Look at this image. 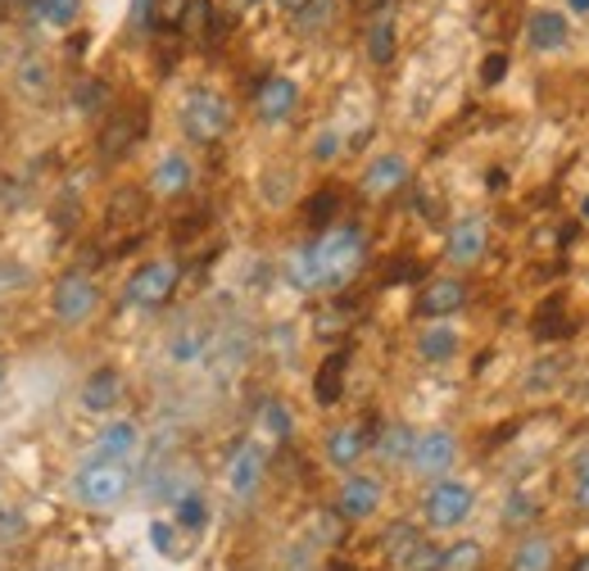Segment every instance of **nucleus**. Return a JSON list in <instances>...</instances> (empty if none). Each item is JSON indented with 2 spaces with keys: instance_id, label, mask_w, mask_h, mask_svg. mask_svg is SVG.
Listing matches in <instances>:
<instances>
[{
  "instance_id": "nucleus-32",
  "label": "nucleus",
  "mask_w": 589,
  "mask_h": 571,
  "mask_svg": "<svg viewBox=\"0 0 589 571\" xmlns=\"http://www.w3.org/2000/svg\"><path fill=\"white\" fill-rule=\"evenodd\" d=\"M485 567V545L481 539H453L440 554V571H481Z\"/></svg>"
},
{
  "instance_id": "nucleus-12",
  "label": "nucleus",
  "mask_w": 589,
  "mask_h": 571,
  "mask_svg": "<svg viewBox=\"0 0 589 571\" xmlns=\"http://www.w3.org/2000/svg\"><path fill=\"white\" fill-rule=\"evenodd\" d=\"M462 305H468V282H462V277H431V282H422V290H417L413 313H417V318H449V313H458Z\"/></svg>"
},
{
  "instance_id": "nucleus-44",
  "label": "nucleus",
  "mask_w": 589,
  "mask_h": 571,
  "mask_svg": "<svg viewBox=\"0 0 589 571\" xmlns=\"http://www.w3.org/2000/svg\"><path fill=\"white\" fill-rule=\"evenodd\" d=\"M173 535H177V526H173V522H154V526H150V545L160 549V554H168V558H173V554H177Z\"/></svg>"
},
{
  "instance_id": "nucleus-1",
  "label": "nucleus",
  "mask_w": 589,
  "mask_h": 571,
  "mask_svg": "<svg viewBox=\"0 0 589 571\" xmlns=\"http://www.w3.org/2000/svg\"><path fill=\"white\" fill-rule=\"evenodd\" d=\"M314 259H318V277L322 290H340L350 286L363 263H367V231L358 223H335L314 240Z\"/></svg>"
},
{
  "instance_id": "nucleus-4",
  "label": "nucleus",
  "mask_w": 589,
  "mask_h": 571,
  "mask_svg": "<svg viewBox=\"0 0 589 571\" xmlns=\"http://www.w3.org/2000/svg\"><path fill=\"white\" fill-rule=\"evenodd\" d=\"M422 513L436 531H453V526H462L476 513V490L462 486V480H449V476L431 480L426 495H422Z\"/></svg>"
},
{
  "instance_id": "nucleus-13",
  "label": "nucleus",
  "mask_w": 589,
  "mask_h": 571,
  "mask_svg": "<svg viewBox=\"0 0 589 571\" xmlns=\"http://www.w3.org/2000/svg\"><path fill=\"white\" fill-rule=\"evenodd\" d=\"M485 250H490V227H485V218H462V223L449 227L445 259H449L453 267H472V263H481Z\"/></svg>"
},
{
  "instance_id": "nucleus-43",
  "label": "nucleus",
  "mask_w": 589,
  "mask_h": 571,
  "mask_svg": "<svg viewBox=\"0 0 589 571\" xmlns=\"http://www.w3.org/2000/svg\"><path fill=\"white\" fill-rule=\"evenodd\" d=\"M504 78H508V55H504V50L485 55V64H481V86H499Z\"/></svg>"
},
{
  "instance_id": "nucleus-6",
  "label": "nucleus",
  "mask_w": 589,
  "mask_h": 571,
  "mask_svg": "<svg viewBox=\"0 0 589 571\" xmlns=\"http://www.w3.org/2000/svg\"><path fill=\"white\" fill-rule=\"evenodd\" d=\"M50 309L64 326H82L96 318L101 309V290L91 282V273H64L55 282V295H50Z\"/></svg>"
},
{
  "instance_id": "nucleus-54",
  "label": "nucleus",
  "mask_w": 589,
  "mask_h": 571,
  "mask_svg": "<svg viewBox=\"0 0 589 571\" xmlns=\"http://www.w3.org/2000/svg\"><path fill=\"white\" fill-rule=\"evenodd\" d=\"M580 218H585V223H589V195H585V200H580Z\"/></svg>"
},
{
  "instance_id": "nucleus-24",
  "label": "nucleus",
  "mask_w": 589,
  "mask_h": 571,
  "mask_svg": "<svg viewBox=\"0 0 589 571\" xmlns=\"http://www.w3.org/2000/svg\"><path fill=\"white\" fill-rule=\"evenodd\" d=\"M531 332H535V341H563V336L576 332V322H567V295H549L544 299L535 322H531Z\"/></svg>"
},
{
  "instance_id": "nucleus-2",
  "label": "nucleus",
  "mask_w": 589,
  "mask_h": 571,
  "mask_svg": "<svg viewBox=\"0 0 589 571\" xmlns=\"http://www.w3.org/2000/svg\"><path fill=\"white\" fill-rule=\"evenodd\" d=\"M132 490V467L128 463H109V459H91L78 467L73 476V499L82 508H96V513H109L128 499Z\"/></svg>"
},
{
  "instance_id": "nucleus-52",
  "label": "nucleus",
  "mask_w": 589,
  "mask_h": 571,
  "mask_svg": "<svg viewBox=\"0 0 589 571\" xmlns=\"http://www.w3.org/2000/svg\"><path fill=\"white\" fill-rule=\"evenodd\" d=\"M572 5V14H589V0H567Z\"/></svg>"
},
{
  "instance_id": "nucleus-7",
  "label": "nucleus",
  "mask_w": 589,
  "mask_h": 571,
  "mask_svg": "<svg viewBox=\"0 0 589 571\" xmlns=\"http://www.w3.org/2000/svg\"><path fill=\"white\" fill-rule=\"evenodd\" d=\"M458 463V440L453 431H422L417 444H413V459H409V472L422 476V480H445Z\"/></svg>"
},
{
  "instance_id": "nucleus-18",
  "label": "nucleus",
  "mask_w": 589,
  "mask_h": 571,
  "mask_svg": "<svg viewBox=\"0 0 589 571\" xmlns=\"http://www.w3.org/2000/svg\"><path fill=\"white\" fill-rule=\"evenodd\" d=\"M82 408L86 413H109V408H118V400H122V372L118 368H96L86 381H82Z\"/></svg>"
},
{
  "instance_id": "nucleus-20",
  "label": "nucleus",
  "mask_w": 589,
  "mask_h": 571,
  "mask_svg": "<svg viewBox=\"0 0 589 571\" xmlns=\"http://www.w3.org/2000/svg\"><path fill=\"white\" fill-rule=\"evenodd\" d=\"M363 454H367V431H363L358 423H345V427H335V431L327 436V463H331L335 472H350Z\"/></svg>"
},
{
  "instance_id": "nucleus-14",
  "label": "nucleus",
  "mask_w": 589,
  "mask_h": 571,
  "mask_svg": "<svg viewBox=\"0 0 589 571\" xmlns=\"http://www.w3.org/2000/svg\"><path fill=\"white\" fill-rule=\"evenodd\" d=\"M295 105H299V86L282 73H272L255 92V114L263 118V123H286V118L295 114Z\"/></svg>"
},
{
  "instance_id": "nucleus-21",
  "label": "nucleus",
  "mask_w": 589,
  "mask_h": 571,
  "mask_svg": "<svg viewBox=\"0 0 589 571\" xmlns=\"http://www.w3.org/2000/svg\"><path fill=\"white\" fill-rule=\"evenodd\" d=\"M137 449H141V427L137 423H109L96 440V454L91 459H109V463H128L137 459Z\"/></svg>"
},
{
  "instance_id": "nucleus-37",
  "label": "nucleus",
  "mask_w": 589,
  "mask_h": 571,
  "mask_svg": "<svg viewBox=\"0 0 589 571\" xmlns=\"http://www.w3.org/2000/svg\"><path fill=\"white\" fill-rule=\"evenodd\" d=\"M37 19L50 27H73L82 19V0H37Z\"/></svg>"
},
{
  "instance_id": "nucleus-53",
  "label": "nucleus",
  "mask_w": 589,
  "mask_h": 571,
  "mask_svg": "<svg viewBox=\"0 0 589 571\" xmlns=\"http://www.w3.org/2000/svg\"><path fill=\"white\" fill-rule=\"evenodd\" d=\"M572 571H589V554H580V558H576V567H572Z\"/></svg>"
},
{
  "instance_id": "nucleus-11",
  "label": "nucleus",
  "mask_w": 589,
  "mask_h": 571,
  "mask_svg": "<svg viewBox=\"0 0 589 571\" xmlns=\"http://www.w3.org/2000/svg\"><path fill=\"white\" fill-rule=\"evenodd\" d=\"M409 177H413V168H409L404 155H377V159L363 168L358 187H363L367 200H390L394 191H404V187H409Z\"/></svg>"
},
{
  "instance_id": "nucleus-35",
  "label": "nucleus",
  "mask_w": 589,
  "mask_h": 571,
  "mask_svg": "<svg viewBox=\"0 0 589 571\" xmlns=\"http://www.w3.org/2000/svg\"><path fill=\"white\" fill-rule=\"evenodd\" d=\"M259 423H263V431H268L272 440H291V431H295V417H291V408H286L282 400H263Z\"/></svg>"
},
{
  "instance_id": "nucleus-5",
  "label": "nucleus",
  "mask_w": 589,
  "mask_h": 571,
  "mask_svg": "<svg viewBox=\"0 0 589 571\" xmlns=\"http://www.w3.org/2000/svg\"><path fill=\"white\" fill-rule=\"evenodd\" d=\"M177 282H181V267L173 259H150V263H141L137 273L128 277V305L164 309L168 299L177 295Z\"/></svg>"
},
{
  "instance_id": "nucleus-9",
  "label": "nucleus",
  "mask_w": 589,
  "mask_h": 571,
  "mask_svg": "<svg viewBox=\"0 0 589 571\" xmlns=\"http://www.w3.org/2000/svg\"><path fill=\"white\" fill-rule=\"evenodd\" d=\"M263 476H268V459H263V449L255 440H240L232 454H227V490L236 499H255L259 486H263Z\"/></svg>"
},
{
  "instance_id": "nucleus-29",
  "label": "nucleus",
  "mask_w": 589,
  "mask_h": 571,
  "mask_svg": "<svg viewBox=\"0 0 589 571\" xmlns=\"http://www.w3.org/2000/svg\"><path fill=\"white\" fill-rule=\"evenodd\" d=\"M286 282L295 290H322V277H318V259H314V246H299L291 259H286Z\"/></svg>"
},
{
  "instance_id": "nucleus-3",
  "label": "nucleus",
  "mask_w": 589,
  "mask_h": 571,
  "mask_svg": "<svg viewBox=\"0 0 589 571\" xmlns=\"http://www.w3.org/2000/svg\"><path fill=\"white\" fill-rule=\"evenodd\" d=\"M181 132L186 141H196V145H213V141H223L227 128H232V105L219 96V92H209V86H191L181 100Z\"/></svg>"
},
{
  "instance_id": "nucleus-46",
  "label": "nucleus",
  "mask_w": 589,
  "mask_h": 571,
  "mask_svg": "<svg viewBox=\"0 0 589 571\" xmlns=\"http://www.w3.org/2000/svg\"><path fill=\"white\" fill-rule=\"evenodd\" d=\"M14 286H27V267H19V263H0V290H14Z\"/></svg>"
},
{
  "instance_id": "nucleus-31",
  "label": "nucleus",
  "mask_w": 589,
  "mask_h": 571,
  "mask_svg": "<svg viewBox=\"0 0 589 571\" xmlns=\"http://www.w3.org/2000/svg\"><path fill=\"white\" fill-rule=\"evenodd\" d=\"M394 23L390 19H372V27H367V59L377 69H390L394 64Z\"/></svg>"
},
{
  "instance_id": "nucleus-39",
  "label": "nucleus",
  "mask_w": 589,
  "mask_h": 571,
  "mask_svg": "<svg viewBox=\"0 0 589 571\" xmlns=\"http://www.w3.org/2000/svg\"><path fill=\"white\" fill-rule=\"evenodd\" d=\"M440 554H445V549L431 545V539L422 535L417 545H413L404 558H399V567H404V571H440Z\"/></svg>"
},
{
  "instance_id": "nucleus-50",
  "label": "nucleus",
  "mask_w": 589,
  "mask_h": 571,
  "mask_svg": "<svg viewBox=\"0 0 589 571\" xmlns=\"http://www.w3.org/2000/svg\"><path fill=\"white\" fill-rule=\"evenodd\" d=\"M350 5L358 10V14H377V10H386L390 0H350Z\"/></svg>"
},
{
  "instance_id": "nucleus-36",
  "label": "nucleus",
  "mask_w": 589,
  "mask_h": 571,
  "mask_svg": "<svg viewBox=\"0 0 589 571\" xmlns=\"http://www.w3.org/2000/svg\"><path fill=\"white\" fill-rule=\"evenodd\" d=\"M417 539H422V531H417L413 522H390V526H386V535H381V549L399 562V558H404V554L417 545Z\"/></svg>"
},
{
  "instance_id": "nucleus-8",
  "label": "nucleus",
  "mask_w": 589,
  "mask_h": 571,
  "mask_svg": "<svg viewBox=\"0 0 589 571\" xmlns=\"http://www.w3.org/2000/svg\"><path fill=\"white\" fill-rule=\"evenodd\" d=\"M386 503V486L377 476H345L340 480V490H335V513L345 518V522H367V518H377V508Z\"/></svg>"
},
{
  "instance_id": "nucleus-26",
  "label": "nucleus",
  "mask_w": 589,
  "mask_h": 571,
  "mask_svg": "<svg viewBox=\"0 0 589 571\" xmlns=\"http://www.w3.org/2000/svg\"><path fill=\"white\" fill-rule=\"evenodd\" d=\"M69 100H73V109H78V114L96 118V114H105V109H109L114 92H109V86H105L101 78H78V82L69 86Z\"/></svg>"
},
{
  "instance_id": "nucleus-25",
  "label": "nucleus",
  "mask_w": 589,
  "mask_h": 571,
  "mask_svg": "<svg viewBox=\"0 0 589 571\" xmlns=\"http://www.w3.org/2000/svg\"><path fill=\"white\" fill-rule=\"evenodd\" d=\"M417 354H422V364H449V358L458 354V332L449 322H431L417 336Z\"/></svg>"
},
{
  "instance_id": "nucleus-56",
  "label": "nucleus",
  "mask_w": 589,
  "mask_h": 571,
  "mask_svg": "<svg viewBox=\"0 0 589 571\" xmlns=\"http://www.w3.org/2000/svg\"><path fill=\"white\" fill-rule=\"evenodd\" d=\"M0 390H5V364H0Z\"/></svg>"
},
{
  "instance_id": "nucleus-34",
  "label": "nucleus",
  "mask_w": 589,
  "mask_h": 571,
  "mask_svg": "<svg viewBox=\"0 0 589 571\" xmlns=\"http://www.w3.org/2000/svg\"><path fill=\"white\" fill-rule=\"evenodd\" d=\"M204 349H209V336L196 332V326H186V332H177L168 341V358H173V364H200Z\"/></svg>"
},
{
  "instance_id": "nucleus-57",
  "label": "nucleus",
  "mask_w": 589,
  "mask_h": 571,
  "mask_svg": "<svg viewBox=\"0 0 589 571\" xmlns=\"http://www.w3.org/2000/svg\"><path fill=\"white\" fill-rule=\"evenodd\" d=\"M245 5H259V0H245Z\"/></svg>"
},
{
  "instance_id": "nucleus-42",
  "label": "nucleus",
  "mask_w": 589,
  "mask_h": 571,
  "mask_svg": "<svg viewBox=\"0 0 589 571\" xmlns=\"http://www.w3.org/2000/svg\"><path fill=\"white\" fill-rule=\"evenodd\" d=\"M23 59V37L14 23H0V64H19Z\"/></svg>"
},
{
  "instance_id": "nucleus-40",
  "label": "nucleus",
  "mask_w": 589,
  "mask_h": 571,
  "mask_svg": "<svg viewBox=\"0 0 589 571\" xmlns=\"http://www.w3.org/2000/svg\"><path fill=\"white\" fill-rule=\"evenodd\" d=\"M386 286H404V282H426V267L417 259H390L386 263Z\"/></svg>"
},
{
  "instance_id": "nucleus-23",
  "label": "nucleus",
  "mask_w": 589,
  "mask_h": 571,
  "mask_svg": "<svg viewBox=\"0 0 589 571\" xmlns=\"http://www.w3.org/2000/svg\"><path fill=\"white\" fill-rule=\"evenodd\" d=\"M413 444H417V431H413L409 423H390V427H381L377 440H372L377 459H381V463H394V467H409Z\"/></svg>"
},
{
  "instance_id": "nucleus-41",
  "label": "nucleus",
  "mask_w": 589,
  "mask_h": 571,
  "mask_svg": "<svg viewBox=\"0 0 589 571\" xmlns=\"http://www.w3.org/2000/svg\"><path fill=\"white\" fill-rule=\"evenodd\" d=\"M535 513H540V503H535L531 495H526V490H513V495H508V503H504V522H508V526L531 522Z\"/></svg>"
},
{
  "instance_id": "nucleus-55",
  "label": "nucleus",
  "mask_w": 589,
  "mask_h": 571,
  "mask_svg": "<svg viewBox=\"0 0 589 571\" xmlns=\"http://www.w3.org/2000/svg\"><path fill=\"white\" fill-rule=\"evenodd\" d=\"M282 5H286V10H291V14H295V10H299V5H304V0H282Z\"/></svg>"
},
{
  "instance_id": "nucleus-10",
  "label": "nucleus",
  "mask_w": 589,
  "mask_h": 571,
  "mask_svg": "<svg viewBox=\"0 0 589 571\" xmlns=\"http://www.w3.org/2000/svg\"><path fill=\"white\" fill-rule=\"evenodd\" d=\"M141 136H145V109H141V105L114 109V114H109V123L101 128V159L118 164Z\"/></svg>"
},
{
  "instance_id": "nucleus-22",
  "label": "nucleus",
  "mask_w": 589,
  "mask_h": 571,
  "mask_svg": "<svg viewBox=\"0 0 589 571\" xmlns=\"http://www.w3.org/2000/svg\"><path fill=\"white\" fill-rule=\"evenodd\" d=\"M553 562H557L553 539L540 535V531H531V535L517 539V549L508 558V571H553Z\"/></svg>"
},
{
  "instance_id": "nucleus-47",
  "label": "nucleus",
  "mask_w": 589,
  "mask_h": 571,
  "mask_svg": "<svg viewBox=\"0 0 589 571\" xmlns=\"http://www.w3.org/2000/svg\"><path fill=\"white\" fill-rule=\"evenodd\" d=\"M340 155V136L335 132H318L314 141V159H335Z\"/></svg>"
},
{
  "instance_id": "nucleus-48",
  "label": "nucleus",
  "mask_w": 589,
  "mask_h": 571,
  "mask_svg": "<svg viewBox=\"0 0 589 571\" xmlns=\"http://www.w3.org/2000/svg\"><path fill=\"white\" fill-rule=\"evenodd\" d=\"M23 531V513H0V545H10Z\"/></svg>"
},
{
  "instance_id": "nucleus-33",
  "label": "nucleus",
  "mask_w": 589,
  "mask_h": 571,
  "mask_svg": "<svg viewBox=\"0 0 589 571\" xmlns=\"http://www.w3.org/2000/svg\"><path fill=\"white\" fill-rule=\"evenodd\" d=\"M173 518H177V526H181V531L200 535V531H204V522H209V499H204L200 490H186V495L173 503Z\"/></svg>"
},
{
  "instance_id": "nucleus-51",
  "label": "nucleus",
  "mask_w": 589,
  "mask_h": 571,
  "mask_svg": "<svg viewBox=\"0 0 589 571\" xmlns=\"http://www.w3.org/2000/svg\"><path fill=\"white\" fill-rule=\"evenodd\" d=\"M499 187H508V177H504V168H490V191H499Z\"/></svg>"
},
{
  "instance_id": "nucleus-45",
  "label": "nucleus",
  "mask_w": 589,
  "mask_h": 571,
  "mask_svg": "<svg viewBox=\"0 0 589 571\" xmlns=\"http://www.w3.org/2000/svg\"><path fill=\"white\" fill-rule=\"evenodd\" d=\"M345 326H350L345 309H327L322 322H318V336H335V332H345Z\"/></svg>"
},
{
  "instance_id": "nucleus-27",
  "label": "nucleus",
  "mask_w": 589,
  "mask_h": 571,
  "mask_svg": "<svg viewBox=\"0 0 589 571\" xmlns=\"http://www.w3.org/2000/svg\"><path fill=\"white\" fill-rule=\"evenodd\" d=\"M331 19H335V0H304V5L291 14V23H295V33H299V37H318V33H327Z\"/></svg>"
},
{
  "instance_id": "nucleus-17",
  "label": "nucleus",
  "mask_w": 589,
  "mask_h": 571,
  "mask_svg": "<svg viewBox=\"0 0 589 571\" xmlns=\"http://www.w3.org/2000/svg\"><path fill=\"white\" fill-rule=\"evenodd\" d=\"M345 377H350V349H331L314 372V400L322 408L340 404V395H345Z\"/></svg>"
},
{
  "instance_id": "nucleus-15",
  "label": "nucleus",
  "mask_w": 589,
  "mask_h": 571,
  "mask_svg": "<svg viewBox=\"0 0 589 571\" xmlns=\"http://www.w3.org/2000/svg\"><path fill=\"white\" fill-rule=\"evenodd\" d=\"M191 182H196V168H191V159L186 155H164L160 164H154V173H150V191L160 195V200H173V195H186L191 191Z\"/></svg>"
},
{
  "instance_id": "nucleus-38",
  "label": "nucleus",
  "mask_w": 589,
  "mask_h": 571,
  "mask_svg": "<svg viewBox=\"0 0 589 571\" xmlns=\"http://www.w3.org/2000/svg\"><path fill=\"white\" fill-rule=\"evenodd\" d=\"M141 209H145V195L137 191V187H122L114 200H109V227H118V223H132V218H141Z\"/></svg>"
},
{
  "instance_id": "nucleus-49",
  "label": "nucleus",
  "mask_w": 589,
  "mask_h": 571,
  "mask_svg": "<svg viewBox=\"0 0 589 571\" xmlns=\"http://www.w3.org/2000/svg\"><path fill=\"white\" fill-rule=\"evenodd\" d=\"M576 508H580V513H589V472L576 480Z\"/></svg>"
},
{
  "instance_id": "nucleus-30",
  "label": "nucleus",
  "mask_w": 589,
  "mask_h": 571,
  "mask_svg": "<svg viewBox=\"0 0 589 571\" xmlns=\"http://www.w3.org/2000/svg\"><path fill=\"white\" fill-rule=\"evenodd\" d=\"M335 214H340V191L335 187H322V191H314L304 200V223L308 227L327 231V227H335Z\"/></svg>"
},
{
  "instance_id": "nucleus-19",
  "label": "nucleus",
  "mask_w": 589,
  "mask_h": 571,
  "mask_svg": "<svg viewBox=\"0 0 589 571\" xmlns=\"http://www.w3.org/2000/svg\"><path fill=\"white\" fill-rule=\"evenodd\" d=\"M14 86H19V96H23V100H33V105L50 100V86H55L50 59H42V55H23V59H19V69H14Z\"/></svg>"
},
{
  "instance_id": "nucleus-28",
  "label": "nucleus",
  "mask_w": 589,
  "mask_h": 571,
  "mask_svg": "<svg viewBox=\"0 0 589 571\" xmlns=\"http://www.w3.org/2000/svg\"><path fill=\"white\" fill-rule=\"evenodd\" d=\"M213 0H186L181 5V19H177V33L196 37V41H209L213 37Z\"/></svg>"
},
{
  "instance_id": "nucleus-16",
  "label": "nucleus",
  "mask_w": 589,
  "mask_h": 571,
  "mask_svg": "<svg viewBox=\"0 0 589 571\" xmlns=\"http://www.w3.org/2000/svg\"><path fill=\"white\" fill-rule=\"evenodd\" d=\"M567 37H572V23H567V14H557V10H540V14H531V23H526V46H531L535 55L563 50Z\"/></svg>"
}]
</instances>
